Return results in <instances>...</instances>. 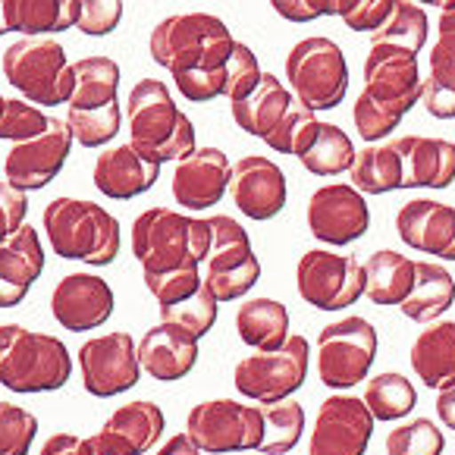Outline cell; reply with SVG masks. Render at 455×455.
I'll return each instance as SVG.
<instances>
[{
    "instance_id": "cell-30",
    "label": "cell",
    "mask_w": 455,
    "mask_h": 455,
    "mask_svg": "<svg viewBox=\"0 0 455 455\" xmlns=\"http://www.w3.org/2000/svg\"><path fill=\"white\" fill-rule=\"evenodd\" d=\"M415 377L424 387L436 389L455 380V321H434L415 336L409 352Z\"/></svg>"
},
{
    "instance_id": "cell-14",
    "label": "cell",
    "mask_w": 455,
    "mask_h": 455,
    "mask_svg": "<svg viewBox=\"0 0 455 455\" xmlns=\"http://www.w3.org/2000/svg\"><path fill=\"white\" fill-rule=\"evenodd\" d=\"M76 358L82 368V387L94 399L129 393L141 377L139 342H132V336L123 330L85 339Z\"/></svg>"
},
{
    "instance_id": "cell-36",
    "label": "cell",
    "mask_w": 455,
    "mask_h": 455,
    "mask_svg": "<svg viewBox=\"0 0 455 455\" xmlns=\"http://www.w3.org/2000/svg\"><path fill=\"white\" fill-rule=\"evenodd\" d=\"M348 182L368 198V195H387L402 188V157L393 141L368 145L358 151L355 164L348 170Z\"/></svg>"
},
{
    "instance_id": "cell-11",
    "label": "cell",
    "mask_w": 455,
    "mask_h": 455,
    "mask_svg": "<svg viewBox=\"0 0 455 455\" xmlns=\"http://www.w3.org/2000/svg\"><path fill=\"white\" fill-rule=\"evenodd\" d=\"M308 339L292 333L286 346L274 348V352H251L248 358H242L233 371V383L245 399L267 405V402L292 399V393H299L308 380Z\"/></svg>"
},
{
    "instance_id": "cell-2",
    "label": "cell",
    "mask_w": 455,
    "mask_h": 455,
    "mask_svg": "<svg viewBox=\"0 0 455 455\" xmlns=\"http://www.w3.org/2000/svg\"><path fill=\"white\" fill-rule=\"evenodd\" d=\"M132 251L141 274L201 267L211 251V223L208 217H188L182 211L148 208L132 223Z\"/></svg>"
},
{
    "instance_id": "cell-50",
    "label": "cell",
    "mask_w": 455,
    "mask_h": 455,
    "mask_svg": "<svg viewBox=\"0 0 455 455\" xmlns=\"http://www.w3.org/2000/svg\"><path fill=\"white\" fill-rule=\"evenodd\" d=\"M38 455H94V449H92V443L76 434H54V436H47Z\"/></svg>"
},
{
    "instance_id": "cell-42",
    "label": "cell",
    "mask_w": 455,
    "mask_h": 455,
    "mask_svg": "<svg viewBox=\"0 0 455 455\" xmlns=\"http://www.w3.org/2000/svg\"><path fill=\"white\" fill-rule=\"evenodd\" d=\"M47 123H51V116L41 108H35L32 100L10 98L7 104H4V114H0V139L13 141V145L32 141V139H38L41 132H47Z\"/></svg>"
},
{
    "instance_id": "cell-10",
    "label": "cell",
    "mask_w": 455,
    "mask_h": 455,
    "mask_svg": "<svg viewBox=\"0 0 455 455\" xmlns=\"http://www.w3.org/2000/svg\"><path fill=\"white\" fill-rule=\"evenodd\" d=\"M186 436L195 443L201 455H229V452H255L264 440L261 405H245L233 399L201 402L188 411Z\"/></svg>"
},
{
    "instance_id": "cell-25",
    "label": "cell",
    "mask_w": 455,
    "mask_h": 455,
    "mask_svg": "<svg viewBox=\"0 0 455 455\" xmlns=\"http://www.w3.org/2000/svg\"><path fill=\"white\" fill-rule=\"evenodd\" d=\"M393 145L402 157V188H449L455 182V145L449 139L399 135Z\"/></svg>"
},
{
    "instance_id": "cell-45",
    "label": "cell",
    "mask_w": 455,
    "mask_h": 455,
    "mask_svg": "<svg viewBox=\"0 0 455 455\" xmlns=\"http://www.w3.org/2000/svg\"><path fill=\"white\" fill-rule=\"evenodd\" d=\"M141 276H145V289L155 295L157 308H170L176 301L188 299L204 283L201 267H182V270H170V274H141Z\"/></svg>"
},
{
    "instance_id": "cell-18",
    "label": "cell",
    "mask_w": 455,
    "mask_h": 455,
    "mask_svg": "<svg viewBox=\"0 0 455 455\" xmlns=\"http://www.w3.org/2000/svg\"><path fill=\"white\" fill-rule=\"evenodd\" d=\"M69 148H73V132H69L67 120L51 116L47 132H41L38 139H32V141L13 145V151H10L7 161H4L7 182L22 188V192L47 188L60 176L63 164H67V157H69Z\"/></svg>"
},
{
    "instance_id": "cell-29",
    "label": "cell",
    "mask_w": 455,
    "mask_h": 455,
    "mask_svg": "<svg viewBox=\"0 0 455 455\" xmlns=\"http://www.w3.org/2000/svg\"><path fill=\"white\" fill-rule=\"evenodd\" d=\"M292 155L299 157V164L308 170V173L339 176V173H348V170H352L358 151H355V145H352V139H348L339 126L315 120L305 126V132H301Z\"/></svg>"
},
{
    "instance_id": "cell-52",
    "label": "cell",
    "mask_w": 455,
    "mask_h": 455,
    "mask_svg": "<svg viewBox=\"0 0 455 455\" xmlns=\"http://www.w3.org/2000/svg\"><path fill=\"white\" fill-rule=\"evenodd\" d=\"M88 443H92L94 455H132L116 436H110L108 430H98L94 436H88Z\"/></svg>"
},
{
    "instance_id": "cell-55",
    "label": "cell",
    "mask_w": 455,
    "mask_h": 455,
    "mask_svg": "<svg viewBox=\"0 0 455 455\" xmlns=\"http://www.w3.org/2000/svg\"><path fill=\"white\" fill-rule=\"evenodd\" d=\"M411 4H418V7H443L446 10L449 4H455V0H411Z\"/></svg>"
},
{
    "instance_id": "cell-16",
    "label": "cell",
    "mask_w": 455,
    "mask_h": 455,
    "mask_svg": "<svg viewBox=\"0 0 455 455\" xmlns=\"http://www.w3.org/2000/svg\"><path fill=\"white\" fill-rule=\"evenodd\" d=\"M374 415L364 399L333 393L321 402L308 436V455H364L374 436Z\"/></svg>"
},
{
    "instance_id": "cell-34",
    "label": "cell",
    "mask_w": 455,
    "mask_h": 455,
    "mask_svg": "<svg viewBox=\"0 0 455 455\" xmlns=\"http://www.w3.org/2000/svg\"><path fill=\"white\" fill-rule=\"evenodd\" d=\"M164 427H167V418H164L161 405L148 399H135L120 405L104 421L100 430H108L110 436H116L132 455H145L157 446V440L164 436Z\"/></svg>"
},
{
    "instance_id": "cell-54",
    "label": "cell",
    "mask_w": 455,
    "mask_h": 455,
    "mask_svg": "<svg viewBox=\"0 0 455 455\" xmlns=\"http://www.w3.org/2000/svg\"><path fill=\"white\" fill-rule=\"evenodd\" d=\"M436 28H440V35H455V4H449V7L443 10Z\"/></svg>"
},
{
    "instance_id": "cell-53",
    "label": "cell",
    "mask_w": 455,
    "mask_h": 455,
    "mask_svg": "<svg viewBox=\"0 0 455 455\" xmlns=\"http://www.w3.org/2000/svg\"><path fill=\"white\" fill-rule=\"evenodd\" d=\"M157 455H201V452L195 449V443L188 440L186 434H176V436H170L161 449H157Z\"/></svg>"
},
{
    "instance_id": "cell-49",
    "label": "cell",
    "mask_w": 455,
    "mask_h": 455,
    "mask_svg": "<svg viewBox=\"0 0 455 455\" xmlns=\"http://www.w3.org/2000/svg\"><path fill=\"white\" fill-rule=\"evenodd\" d=\"M274 10L289 22H315L336 16V0H276Z\"/></svg>"
},
{
    "instance_id": "cell-56",
    "label": "cell",
    "mask_w": 455,
    "mask_h": 455,
    "mask_svg": "<svg viewBox=\"0 0 455 455\" xmlns=\"http://www.w3.org/2000/svg\"><path fill=\"white\" fill-rule=\"evenodd\" d=\"M4 104H7V100H4V94H0V114H4Z\"/></svg>"
},
{
    "instance_id": "cell-8",
    "label": "cell",
    "mask_w": 455,
    "mask_h": 455,
    "mask_svg": "<svg viewBox=\"0 0 455 455\" xmlns=\"http://www.w3.org/2000/svg\"><path fill=\"white\" fill-rule=\"evenodd\" d=\"M286 82L301 108L315 114L339 108L348 92V63L342 47L323 35L299 41L286 57Z\"/></svg>"
},
{
    "instance_id": "cell-6",
    "label": "cell",
    "mask_w": 455,
    "mask_h": 455,
    "mask_svg": "<svg viewBox=\"0 0 455 455\" xmlns=\"http://www.w3.org/2000/svg\"><path fill=\"white\" fill-rule=\"evenodd\" d=\"M76 85L67 126L82 148H104L120 135V63L110 57H82L73 63Z\"/></svg>"
},
{
    "instance_id": "cell-43",
    "label": "cell",
    "mask_w": 455,
    "mask_h": 455,
    "mask_svg": "<svg viewBox=\"0 0 455 455\" xmlns=\"http://www.w3.org/2000/svg\"><path fill=\"white\" fill-rule=\"evenodd\" d=\"M38 436V418L13 402H0V455H28Z\"/></svg>"
},
{
    "instance_id": "cell-7",
    "label": "cell",
    "mask_w": 455,
    "mask_h": 455,
    "mask_svg": "<svg viewBox=\"0 0 455 455\" xmlns=\"http://www.w3.org/2000/svg\"><path fill=\"white\" fill-rule=\"evenodd\" d=\"M0 67L10 85L26 100H32L35 108H57V104H69L73 98L76 73L57 38L13 41Z\"/></svg>"
},
{
    "instance_id": "cell-15",
    "label": "cell",
    "mask_w": 455,
    "mask_h": 455,
    "mask_svg": "<svg viewBox=\"0 0 455 455\" xmlns=\"http://www.w3.org/2000/svg\"><path fill=\"white\" fill-rule=\"evenodd\" d=\"M421 88L424 79L418 69V54L387 44H371L364 57V98L405 120V114L421 100Z\"/></svg>"
},
{
    "instance_id": "cell-38",
    "label": "cell",
    "mask_w": 455,
    "mask_h": 455,
    "mask_svg": "<svg viewBox=\"0 0 455 455\" xmlns=\"http://www.w3.org/2000/svg\"><path fill=\"white\" fill-rule=\"evenodd\" d=\"M430 20L418 4L411 0H395L389 16L377 32H371V44H387L409 51V54H421V47L427 44Z\"/></svg>"
},
{
    "instance_id": "cell-1",
    "label": "cell",
    "mask_w": 455,
    "mask_h": 455,
    "mask_svg": "<svg viewBox=\"0 0 455 455\" xmlns=\"http://www.w3.org/2000/svg\"><path fill=\"white\" fill-rule=\"evenodd\" d=\"M44 233L57 258L63 261H82L92 267H108L116 261L123 248L120 220L98 201L85 198H54L41 214Z\"/></svg>"
},
{
    "instance_id": "cell-32",
    "label": "cell",
    "mask_w": 455,
    "mask_h": 455,
    "mask_svg": "<svg viewBox=\"0 0 455 455\" xmlns=\"http://www.w3.org/2000/svg\"><path fill=\"white\" fill-rule=\"evenodd\" d=\"M415 286V261L393 248H380L364 261V295L380 308H399Z\"/></svg>"
},
{
    "instance_id": "cell-44",
    "label": "cell",
    "mask_w": 455,
    "mask_h": 455,
    "mask_svg": "<svg viewBox=\"0 0 455 455\" xmlns=\"http://www.w3.org/2000/svg\"><path fill=\"white\" fill-rule=\"evenodd\" d=\"M261 76L264 73H261V67H258L255 51H251L245 41H235L233 54H229V60H227V92H223V98H227L229 104L245 100L248 94L258 88Z\"/></svg>"
},
{
    "instance_id": "cell-24",
    "label": "cell",
    "mask_w": 455,
    "mask_h": 455,
    "mask_svg": "<svg viewBox=\"0 0 455 455\" xmlns=\"http://www.w3.org/2000/svg\"><path fill=\"white\" fill-rule=\"evenodd\" d=\"M139 362L141 371H148L155 380H182L198 364V336L176 327V323H155L139 342Z\"/></svg>"
},
{
    "instance_id": "cell-21",
    "label": "cell",
    "mask_w": 455,
    "mask_h": 455,
    "mask_svg": "<svg viewBox=\"0 0 455 455\" xmlns=\"http://www.w3.org/2000/svg\"><path fill=\"white\" fill-rule=\"evenodd\" d=\"M229 173H233V164L220 148H195L173 170L176 204L186 211L217 208L229 192Z\"/></svg>"
},
{
    "instance_id": "cell-17",
    "label": "cell",
    "mask_w": 455,
    "mask_h": 455,
    "mask_svg": "<svg viewBox=\"0 0 455 455\" xmlns=\"http://www.w3.org/2000/svg\"><path fill=\"white\" fill-rule=\"evenodd\" d=\"M308 229L323 245H352L371 229L368 198L352 182H330L308 198Z\"/></svg>"
},
{
    "instance_id": "cell-31",
    "label": "cell",
    "mask_w": 455,
    "mask_h": 455,
    "mask_svg": "<svg viewBox=\"0 0 455 455\" xmlns=\"http://www.w3.org/2000/svg\"><path fill=\"white\" fill-rule=\"evenodd\" d=\"M455 301V280L446 270V264L415 261V286L409 299L402 301L399 311L415 323H434L452 308Z\"/></svg>"
},
{
    "instance_id": "cell-9",
    "label": "cell",
    "mask_w": 455,
    "mask_h": 455,
    "mask_svg": "<svg viewBox=\"0 0 455 455\" xmlns=\"http://www.w3.org/2000/svg\"><path fill=\"white\" fill-rule=\"evenodd\" d=\"M377 330L368 317H342L317 336V377L327 389L342 393L368 380L377 358Z\"/></svg>"
},
{
    "instance_id": "cell-5",
    "label": "cell",
    "mask_w": 455,
    "mask_h": 455,
    "mask_svg": "<svg viewBox=\"0 0 455 455\" xmlns=\"http://www.w3.org/2000/svg\"><path fill=\"white\" fill-rule=\"evenodd\" d=\"M73 377V358L63 339L35 333L22 323H0V387L10 393H57Z\"/></svg>"
},
{
    "instance_id": "cell-27",
    "label": "cell",
    "mask_w": 455,
    "mask_h": 455,
    "mask_svg": "<svg viewBox=\"0 0 455 455\" xmlns=\"http://www.w3.org/2000/svg\"><path fill=\"white\" fill-rule=\"evenodd\" d=\"M229 108H233V120L242 132L267 141L292 116V110L299 108V100H295V94L274 73H264L255 92L248 94L245 100H239V104H229Z\"/></svg>"
},
{
    "instance_id": "cell-23",
    "label": "cell",
    "mask_w": 455,
    "mask_h": 455,
    "mask_svg": "<svg viewBox=\"0 0 455 455\" xmlns=\"http://www.w3.org/2000/svg\"><path fill=\"white\" fill-rule=\"evenodd\" d=\"M161 176V164H155L151 157H145L135 145H116L110 151L94 161L92 182L104 198L114 201H129L139 195L151 192Z\"/></svg>"
},
{
    "instance_id": "cell-12",
    "label": "cell",
    "mask_w": 455,
    "mask_h": 455,
    "mask_svg": "<svg viewBox=\"0 0 455 455\" xmlns=\"http://www.w3.org/2000/svg\"><path fill=\"white\" fill-rule=\"evenodd\" d=\"M211 251L204 261V283L214 289L217 301H235L255 289L261 280V261H258L245 227L227 214H211Z\"/></svg>"
},
{
    "instance_id": "cell-4",
    "label": "cell",
    "mask_w": 455,
    "mask_h": 455,
    "mask_svg": "<svg viewBox=\"0 0 455 455\" xmlns=\"http://www.w3.org/2000/svg\"><path fill=\"white\" fill-rule=\"evenodd\" d=\"M129 145H135L155 164H180L195 151V123L176 108L164 82L141 79L126 100Z\"/></svg>"
},
{
    "instance_id": "cell-46",
    "label": "cell",
    "mask_w": 455,
    "mask_h": 455,
    "mask_svg": "<svg viewBox=\"0 0 455 455\" xmlns=\"http://www.w3.org/2000/svg\"><path fill=\"white\" fill-rule=\"evenodd\" d=\"M76 28L92 38L116 32L123 22V0H76Z\"/></svg>"
},
{
    "instance_id": "cell-48",
    "label": "cell",
    "mask_w": 455,
    "mask_h": 455,
    "mask_svg": "<svg viewBox=\"0 0 455 455\" xmlns=\"http://www.w3.org/2000/svg\"><path fill=\"white\" fill-rule=\"evenodd\" d=\"M26 211H28L26 192L10 186L7 180H0V245L26 227Z\"/></svg>"
},
{
    "instance_id": "cell-35",
    "label": "cell",
    "mask_w": 455,
    "mask_h": 455,
    "mask_svg": "<svg viewBox=\"0 0 455 455\" xmlns=\"http://www.w3.org/2000/svg\"><path fill=\"white\" fill-rule=\"evenodd\" d=\"M421 104L434 120H455V35H440L430 51Z\"/></svg>"
},
{
    "instance_id": "cell-47",
    "label": "cell",
    "mask_w": 455,
    "mask_h": 455,
    "mask_svg": "<svg viewBox=\"0 0 455 455\" xmlns=\"http://www.w3.org/2000/svg\"><path fill=\"white\" fill-rule=\"evenodd\" d=\"M395 0H336V16L352 32H377Z\"/></svg>"
},
{
    "instance_id": "cell-19",
    "label": "cell",
    "mask_w": 455,
    "mask_h": 455,
    "mask_svg": "<svg viewBox=\"0 0 455 455\" xmlns=\"http://www.w3.org/2000/svg\"><path fill=\"white\" fill-rule=\"evenodd\" d=\"M116 299L98 274H67L51 295V315L69 333H92L114 317Z\"/></svg>"
},
{
    "instance_id": "cell-3",
    "label": "cell",
    "mask_w": 455,
    "mask_h": 455,
    "mask_svg": "<svg viewBox=\"0 0 455 455\" xmlns=\"http://www.w3.org/2000/svg\"><path fill=\"white\" fill-rule=\"evenodd\" d=\"M233 35L227 22L214 13H176L157 22L148 51L157 67L180 73H217L227 69L233 54Z\"/></svg>"
},
{
    "instance_id": "cell-13",
    "label": "cell",
    "mask_w": 455,
    "mask_h": 455,
    "mask_svg": "<svg viewBox=\"0 0 455 455\" xmlns=\"http://www.w3.org/2000/svg\"><path fill=\"white\" fill-rule=\"evenodd\" d=\"M295 289H299L301 301L317 311L352 308L364 295V264H358L355 255L311 248L299 258Z\"/></svg>"
},
{
    "instance_id": "cell-37",
    "label": "cell",
    "mask_w": 455,
    "mask_h": 455,
    "mask_svg": "<svg viewBox=\"0 0 455 455\" xmlns=\"http://www.w3.org/2000/svg\"><path fill=\"white\" fill-rule=\"evenodd\" d=\"M364 405L374 415V421H402L418 405V389L405 374L383 371L364 380Z\"/></svg>"
},
{
    "instance_id": "cell-26",
    "label": "cell",
    "mask_w": 455,
    "mask_h": 455,
    "mask_svg": "<svg viewBox=\"0 0 455 455\" xmlns=\"http://www.w3.org/2000/svg\"><path fill=\"white\" fill-rule=\"evenodd\" d=\"M44 274V245L35 227H22L0 245V308H16Z\"/></svg>"
},
{
    "instance_id": "cell-51",
    "label": "cell",
    "mask_w": 455,
    "mask_h": 455,
    "mask_svg": "<svg viewBox=\"0 0 455 455\" xmlns=\"http://www.w3.org/2000/svg\"><path fill=\"white\" fill-rule=\"evenodd\" d=\"M436 418H440L449 430H455V380L436 393Z\"/></svg>"
},
{
    "instance_id": "cell-40",
    "label": "cell",
    "mask_w": 455,
    "mask_h": 455,
    "mask_svg": "<svg viewBox=\"0 0 455 455\" xmlns=\"http://www.w3.org/2000/svg\"><path fill=\"white\" fill-rule=\"evenodd\" d=\"M217 315H220V301H217L214 289L208 283H201L195 295L176 301L170 308H161V323H176V327L188 330V333L201 339V336H208L214 330Z\"/></svg>"
},
{
    "instance_id": "cell-22",
    "label": "cell",
    "mask_w": 455,
    "mask_h": 455,
    "mask_svg": "<svg viewBox=\"0 0 455 455\" xmlns=\"http://www.w3.org/2000/svg\"><path fill=\"white\" fill-rule=\"evenodd\" d=\"M395 233L411 251L455 261V208L434 198H415L395 214Z\"/></svg>"
},
{
    "instance_id": "cell-33",
    "label": "cell",
    "mask_w": 455,
    "mask_h": 455,
    "mask_svg": "<svg viewBox=\"0 0 455 455\" xmlns=\"http://www.w3.org/2000/svg\"><path fill=\"white\" fill-rule=\"evenodd\" d=\"M235 333L245 346L255 352H274L286 346L289 333V311L276 299H248L235 308Z\"/></svg>"
},
{
    "instance_id": "cell-39",
    "label": "cell",
    "mask_w": 455,
    "mask_h": 455,
    "mask_svg": "<svg viewBox=\"0 0 455 455\" xmlns=\"http://www.w3.org/2000/svg\"><path fill=\"white\" fill-rule=\"evenodd\" d=\"M264 415V440L258 452L264 455H289L301 443L305 434V409L295 399H280L261 405Z\"/></svg>"
},
{
    "instance_id": "cell-20",
    "label": "cell",
    "mask_w": 455,
    "mask_h": 455,
    "mask_svg": "<svg viewBox=\"0 0 455 455\" xmlns=\"http://www.w3.org/2000/svg\"><path fill=\"white\" fill-rule=\"evenodd\" d=\"M233 204L248 220H274L286 208V173L280 164L261 155H245L233 164L229 173Z\"/></svg>"
},
{
    "instance_id": "cell-57",
    "label": "cell",
    "mask_w": 455,
    "mask_h": 455,
    "mask_svg": "<svg viewBox=\"0 0 455 455\" xmlns=\"http://www.w3.org/2000/svg\"><path fill=\"white\" fill-rule=\"evenodd\" d=\"M274 4H276V0H270V7H274Z\"/></svg>"
},
{
    "instance_id": "cell-28",
    "label": "cell",
    "mask_w": 455,
    "mask_h": 455,
    "mask_svg": "<svg viewBox=\"0 0 455 455\" xmlns=\"http://www.w3.org/2000/svg\"><path fill=\"white\" fill-rule=\"evenodd\" d=\"M76 0H0V38L7 32L51 38L76 28Z\"/></svg>"
},
{
    "instance_id": "cell-41",
    "label": "cell",
    "mask_w": 455,
    "mask_h": 455,
    "mask_svg": "<svg viewBox=\"0 0 455 455\" xmlns=\"http://www.w3.org/2000/svg\"><path fill=\"white\" fill-rule=\"evenodd\" d=\"M446 434L430 418H411L387 434V455H443Z\"/></svg>"
}]
</instances>
